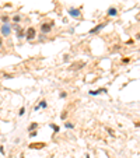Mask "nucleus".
<instances>
[{
  "label": "nucleus",
  "mask_w": 140,
  "mask_h": 158,
  "mask_svg": "<svg viewBox=\"0 0 140 158\" xmlns=\"http://www.w3.org/2000/svg\"><path fill=\"white\" fill-rule=\"evenodd\" d=\"M35 36H36V31H35V28L34 27H30V28L25 31V38L28 39V41H32V39H35Z\"/></svg>",
  "instance_id": "obj_1"
},
{
  "label": "nucleus",
  "mask_w": 140,
  "mask_h": 158,
  "mask_svg": "<svg viewBox=\"0 0 140 158\" xmlns=\"http://www.w3.org/2000/svg\"><path fill=\"white\" fill-rule=\"evenodd\" d=\"M52 27H53V22H49V24L44 22V24L41 25V31H42L44 34H46V32H49V31L52 30Z\"/></svg>",
  "instance_id": "obj_2"
},
{
  "label": "nucleus",
  "mask_w": 140,
  "mask_h": 158,
  "mask_svg": "<svg viewBox=\"0 0 140 158\" xmlns=\"http://www.w3.org/2000/svg\"><path fill=\"white\" fill-rule=\"evenodd\" d=\"M10 31H11V24H3V27H1V34L9 35Z\"/></svg>",
  "instance_id": "obj_3"
},
{
  "label": "nucleus",
  "mask_w": 140,
  "mask_h": 158,
  "mask_svg": "<svg viewBox=\"0 0 140 158\" xmlns=\"http://www.w3.org/2000/svg\"><path fill=\"white\" fill-rule=\"evenodd\" d=\"M42 147H45L44 143H32V144H30V148H35V150H39Z\"/></svg>",
  "instance_id": "obj_4"
},
{
  "label": "nucleus",
  "mask_w": 140,
  "mask_h": 158,
  "mask_svg": "<svg viewBox=\"0 0 140 158\" xmlns=\"http://www.w3.org/2000/svg\"><path fill=\"white\" fill-rule=\"evenodd\" d=\"M69 13H70V16H73V17H79V16H80V10H77V9H70Z\"/></svg>",
  "instance_id": "obj_5"
},
{
  "label": "nucleus",
  "mask_w": 140,
  "mask_h": 158,
  "mask_svg": "<svg viewBox=\"0 0 140 158\" xmlns=\"http://www.w3.org/2000/svg\"><path fill=\"white\" fill-rule=\"evenodd\" d=\"M118 14V10L115 9V7H111L109 10H108V16H112V17H115Z\"/></svg>",
  "instance_id": "obj_6"
},
{
  "label": "nucleus",
  "mask_w": 140,
  "mask_h": 158,
  "mask_svg": "<svg viewBox=\"0 0 140 158\" xmlns=\"http://www.w3.org/2000/svg\"><path fill=\"white\" fill-rule=\"evenodd\" d=\"M101 28H104V24H100V25H97V27H95V28H92V30H91V31H90V34H95L97 31H100V30H101Z\"/></svg>",
  "instance_id": "obj_7"
},
{
  "label": "nucleus",
  "mask_w": 140,
  "mask_h": 158,
  "mask_svg": "<svg viewBox=\"0 0 140 158\" xmlns=\"http://www.w3.org/2000/svg\"><path fill=\"white\" fill-rule=\"evenodd\" d=\"M17 36H18L20 39H21V38H24V36H25V31L20 28V30H18V32H17Z\"/></svg>",
  "instance_id": "obj_8"
},
{
  "label": "nucleus",
  "mask_w": 140,
  "mask_h": 158,
  "mask_svg": "<svg viewBox=\"0 0 140 158\" xmlns=\"http://www.w3.org/2000/svg\"><path fill=\"white\" fill-rule=\"evenodd\" d=\"M36 127H38V124H36V123H32V124L30 126V129H28V130H30V132H32V130H35Z\"/></svg>",
  "instance_id": "obj_9"
},
{
  "label": "nucleus",
  "mask_w": 140,
  "mask_h": 158,
  "mask_svg": "<svg viewBox=\"0 0 140 158\" xmlns=\"http://www.w3.org/2000/svg\"><path fill=\"white\" fill-rule=\"evenodd\" d=\"M51 127H52L55 132H59V126H56V124H51Z\"/></svg>",
  "instance_id": "obj_10"
},
{
  "label": "nucleus",
  "mask_w": 140,
  "mask_h": 158,
  "mask_svg": "<svg viewBox=\"0 0 140 158\" xmlns=\"http://www.w3.org/2000/svg\"><path fill=\"white\" fill-rule=\"evenodd\" d=\"M1 20H3V22H6V24L9 22V17H7V16H3V17H1Z\"/></svg>",
  "instance_id": "obj_11"
},
{
  "label": "nucleus",
  "mask_w": 140,
  "mask_h": 158,
  "mask_svg": "<svg viewBox=\"0 0 140 158\" xmlns=\"http://www.w3.org/2000/svg\"><path fill=\"white\" fill-rule=\"evenodd\" d=\"M13 20H14V22H20V20H21V17H20V16H16V17H14Z\"/></svg>",
  "instance_id": "obj_12"
},
{
  "label": "nucleus",
  "mask_w": 140,
  "mask_h": 158,
  "mask_svg": "<svg viewBox=\"0 0 140 158\" xmlns=\"http://www.w3.org/2000/svg\"><path fill=\"white\" fill-rule=\"evenodd\" d=\"M24 113H25V108H21V109H20V115H24Z\"/></svg>",
  "instance_id": "obj_13"
},
{
  "label": "nucleus",
  "mask_w": 140,
  "mask_h": 158,
  "mask_svg": "<svg viewBox=\"0 0 140 158\" xmlns=\"http://www.w3.org/2000/svg\"><path fill=\"white\" fill-rule=\"evenodd\" d=\"M41 106H42V108H46V106H48V104L45 102V101H42V102H41Z\"/></svg>",
  "instance_id": "obj_14"
},
{
  "label": "nucleus",
  "mask_w": 140,
  "mask_h": 158,
  "mask_svg": "<svg viewBox=\"0 0 140 158\" xmlns=\"http://www.w3.org/2000/svg\"><path fill=\"white\" fill-rule=\"evenodd\" d=\"M65 126H66V127H69V129H71V127H73V124H71V123H66Z\"/></svg>",
  "instance_id": "obj_15"
},
{
  "label": "nucleus",
  "mask_w": 140,
  "mask_h": 158,
  "mask_svg": "<svg viewBox=\"0 0 140 158\" xmlns=\"http://www.w3.org/2000/svg\"><path fill=\"white\" fill-rule=\"evenodd\" d=\"M30 136H31V137H34V136H36V132H31V133H30Z\"/></svg>",
  "instance_id": "obj_16"
},
{
  "label": "nucleus",
  "mask_w": 140,
  "mask_h": 158,
  "mask_svg": "<svg viewBox=\"0 0 140 158\" xmlns=\"http://www.w3.org/2000/svg\"><path fill=\"white\" fill-rule=\"evenodd\" d=\"M1 45H3V39L0 38V46H1Z\"/></svg>",
  "instance_id": "obj_17"
},
{
  "label": "nucleus",
  "mask_w": 140,
  "mask_h": 158,
  "mask_svg": "<svg viewBox=\"0 0 140 158\" xmlns=\"http://www.w3.org/2000/svg\"><path fill=\"white\" fill-rule=\"evenodd\" d=\"M87 158H90V157H88V155H87Z\"/></svg>",
  "instance_id": "obj_18"
}]
</instances>
